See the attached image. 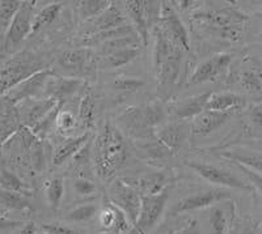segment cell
Segmentation results:
<instances>
[{
    "mask_svg": "<svg viewBox=\"0 0 262 234\" xmlns=\"http://www.w3.org/2000/svg\"><path fill=\"white\" fill-rule=\"evenodd\" d=\"M93 166L96 174L109 181L126 161V142L122 132L107 122L93 143Z\"/></svg>",
    "mask_w": 262,
    "mask_h": 234,
    "instance_id": "cell-1",
    "label": "cell"
},
{
    "mask_svg": "<svg viewBox=\"0 0 262 234\" xmlns=\"http://www.w3.org/2000/svg\"><path fill=\"white\" fill-rule=\"evenodd\" d=\"M154 46V69L161 86H172L179 79L185 51L174 41L165 36L158 27Z\"/></svg>",
    "mask_w": 262,
    "mask_h": 234,
    "instance_id": "cell-2",
    "label": "cell"
},
{
    "mask_svg": "<svg viewBox=\"0 0 262 234\" xmlns=\"http://www.w3.org/2000/svg\"><path fill=\"white\" fill-rule=\"evenodd\" d=\"M45 69H48V62L38 54L28 51L17 54L2 67V95Z\"/></svg>",
    "mask_w": 262,
    "mask_h": 234,
    "instance_id": "cell-3",
    "label": "cell"
},
{
    "mask_svg": "<svg viewBox=\"0 0 262 234\" xmlns=\"http://www.w3.org/2000/svg\"><path fill=\"white\" fill-rule=\"evenodd\" d=\"M36 2H23L17 15L13 18L6 36L2 38L3 54L11 53L16 46L29 37L33 32V20L36 16Z\"/></svg>",
    "mask_w": 262,
    "mask_h": 234,
    "instance_id": "cell-4",
    "label": "cell"
},
{
    "mask_svg": "<svg viewBox=\"0 0 262 234\" xmlns=\"http://www.w3.org/2000/svg\"><path fill=\"white\" fill-rule=\"evenodd\" d=\"M169 199V189L155 195H142V208L137 222L131 226L128 234H148L163 215Z\"/></svg>",
    "mask_w": 262,
    "mask_h": 234,
    "instance_id": "cell-5",
    "label": "cell"
},
{
    "mask_svg": "<svg viewBox=\"0 0 262 234\" xmlns=\"http://www.w3.org/2000/svg\"><path fill=\"white\" fill-rule=\"evenodd\" d=\"M109 202L122 210L134 225L142 208V194L123 179H116L109 187Z\"/></svg>",
    "mask_w": 262,
    "mask_h": 234,
    "instance_id": "cell-6",
    "label": "cell"
},
{
    "mask_svg": "<svg viewBox=\"0 0 262 234\" xmlns=\"http://www.w3.org/2000/svg\"><path fill=\"white\" fill-rule=\"evenodd\" d=\"M53 76L54 72L50 68L38 72V74L33 75L32 77L24 80L23 83L13 86L6 95H2V97L6 98L7 101H9L15 106L20 105L21 102L28 101V100L41 98L42 95H45L46 86H48L49 81Z\"/></svg>",
    "mask_w": 262,
    "mask_h": 234,
    "instance_id": "cell-7",
    "label": "cell"
},
{
    "mask_svg": "<svg viewBox=\"0 0 262 234\" xmlns=\"http://www.w3.org/2000/svg\"><path fill=\"white\" fill-rule=\"evenodd\" d=\"M193 20L202 25L205 29L209 28L223 29L231 27H243L248 20V16L233 7H223L219 9L198 11L193 15Z\"/></svg>",
    "mask_w": 262,
    "mask_h": 234,
    "instance_id": "cell-8",
    "label": "cell"
},
{
    "mask_svg": "<svg viewBox=\"0 0 262 234\" xmlns=\"http://www.w3.org/2000/svg\"><path fill=\"white\" fill-rule=\"evenodd\" d=\"M172 4V2H161L160 21L158 28L165 36L176 42L185 53H190L188 30Z\"/></svg>",
    "mask_w": 262,
    "mask_h": 234,
    "instance_id": "cell-9",
    "label": "cell"
},
{
    "mask_svg": "<svg viewBox=\"0 0 262 234\" xmlns=\"http://www.w3.org/2000/svg\"><path fill=\"white\" fill-rule=\"evenodd\" d=\"M186 165H188L190 169H193L196 174L201 175L203 179H206L207 182H211V183L247 191H252V189H253V187L250 186V184H248L247 182L240 179L237 175L227 172V170L221 169V168H216V166L214 165L196 162V161H188Z\"/></svg>",
    "mask_w": 262,
    "mask_h": 234,
    "instance_id": "cell-10",
    "label": "cell"
},
{
    "mask_svg": "<svg viewBox=\"0 0 262 234\" xmlns=\"http://www.w3.org/2000/svg\"><path fill=\"white\" fill-rule=\"evenodd\" d=\"M231 198V194L222 189H210V190L201 191L194 195L186 196L182 198L181 200L173 205L170 209V216H177V215L186 214V212H191V210L203 209V208L211 207L215 203L226 200V199Z\"/></svg>",
    "mask_w": 262,
    "mask_h": 234,
    "instance_id": "cell-11",
    "label": "cell"
},
{
    "mask_svg": "<svg viewBox=\"0 0 262 234\" xmlns=\"http://www.w3.org/2000/svg\"><path fill=\"white\" fill-rule=\"evenodd\" d=\"M232 55L227 53L216 54L209 59L203 60L202 63L196 65L194 68L193 75L190 76L189 84L195 85V84L207 83V81L216 80L217 77H222L227 74L229 68V64L232 62Z\"/></svg>",
    "mask_w": 262,
    "mask_h": 234,
    "instance_id": "cell-12",
    "label": "cell"
},
{
    "mask_svg": "<svg viewBox=\"0 0 262 234\" xmlns=\"http://www.w3.org/2000/svg\"><path fill=\"white\" fill-rule=\"evenodd\" d=\"M58 104L59 102L53 100V98L46 97L34 98V100L21 102L20 105H17V109L23 126L33 130Z\"/></svg>",
    "mask_w": 262,
    "mask_h": 234,
    "instance_id": "cell-13",
    "label": "cell"
},
{
    "mask_svg": "<svg viewBox=\"0 0 262 234\" xmlns=\"http://www.w3.org/2000/svg\"><path fill=\"white\" fill-rule=\"evenodd\" d=\"M191 127L184 121L177 123H169L159 127L155 132V137L164 148L169 152H176L185 144L190 136Z\"/></svg>",
    "mask_w": 262,
    "mask_h": 234,
    "instance_id": "cell-14",
    "label": "cell"
},
{
    "mask_svg": "<svg viewBox=\"0 0 262 234\" xmlns=\"http://www.w3.org/2000/svg\"><path fill=\"white\" fill-rule=\"evenodd\" d=\"M125 25H127L126 24L125 13L112 4L104 13H101L96 18L86 22V27L84 28L83 34L84 37L95 36V34H98V33L109 32V30L122 28Z\"/></svg>",
    "mask_w": 262,
    "mask_h": 234,
    "instance_id": "cell-15",
    "label": "cell"
},
{
    "mask_svg": "<svg viewBox=\"0 0 262 234\" xmlns=\"http://www.w3.org/2000/svg\"><path fill=\"white\" fill-rule=\"evenodd\" d=\"M83 85L84 81L76 77H60L54 75L46 86L43 97L53 98L55 101L64 104L75 93L80 90Z\"/></svg>",
    "mask_w": 262,
    "mask_h": 234,
    "instance_id": "cell-16",
    "label": "cell"
},
{
    "mask_svg": "<svg viewBox=\"0 0 262 234\" xmlns=\"http://www.w3.org/2000/svg\"><path fill=\"white\" fill-rule=\"evenodd\" d=\"M123 181L137 189L142 195H155V194H160L165 189H168V183L170 182V174L168 172H156L151 173V174L140 175L138 178H127Z\"/></svg>",
    "mask_w": 262,
    "mask_h": 234,
    "instance_id": "cell-17",
    "label": "cell"
},
{
    "mask_svg": "<svg viewBox=\"0 0 262 234\" xmlns=\"http://www.w3.org/2000/svg\"><path fill=\"white\" fill-rule=\"evenodd\" d=\"M232 114L221 113V111H212V110H205L203 113L195 116L191 122V133L196 136H207L210 133L215 132L216 130L227 123Z\"/></svg>",
    "mask_w": 262,
    "mask_h": 234,
    "instance_id": "cell-18",
    "label": "cell"
},
{
    "mask_svg": "<svg viewBox=\"0 0 262 234\" xmlns=\"http://www.w3.org/2000/svg\"><path fill=\"white\" fill-rule=\"evenodd\" d=\"M95 63V54L88 48L63 51L58 58V64L70 72H84Z\"/></svg>",
    "mask_w": 262,
    "mask_h": 234,
    "instance_id": "cell-19",
    "label": "cell"
},
{
    "mask_svg": "<svg viewBox=\"0 0 262 234\" xmlns=\"http://www.w3.org/2000/svg\"><path fill=\"white\" fill-rule=\"evenodd\" d=\"M23 126L20 113L17 106L7 101L2 97V118H0V127H2V143L6 144L8 140L12 139Z\"/></svg>",
    "mask_w": 262,
    "mask_h": 234,
    "instance_id": "cell-20",
    "label": "cell"
},
{
    "mask_svg": "<svg viewBox=\"0 0 262 234\" xmlns=\"http://www.w3.org/2000/svg\"><path fill=\"white\" fill-rule=\"evenodd\" d=\"M245 106H247V100L243 96L232 92H221L212 93L206 110L233 114L235 111L245 109Z\"/></svg>",
    "mask_w": 262,
    "mask_h": 234,
    "instance_id": "cell-21",
    "label": "cell"
},
{
    "mask_svg": "<svg viewBox=\"0 0 262 234\" xmlns=\"http://www.w3.org/2000/svg\"><path fill=\"white\" fill-rule=\"evenodd\" d=\"M126 12L134 22L135 32L138 33L142 43L146 44L148 41L149 30H151L148 15H147L146 2H127L126 3Z\"/></svg>",
    "mask_w": 262,
    "mask_h": 234,
    "instance_id": "cell-22",
    "label": "cell"
},
{
    "mask_svg": "<svg viewBox=\"0 0 262 234\" xmlns=\"http://www.w3.org/2000/svg\"><path fill=\"white\" fill-rule=\"evenodd\" d=\"M91 132H84L79 136L70 137L63 144H60L53 153V165L60 166L63 162L75 157L84 147L91 142Z\"/></svg>",
    "mask_w": 262,
    "mask_h": 234,
    "instance_id": "cell-23",
    "label": "cell"
},
{
    "mask_svg": "<svg viewBox=\"0 0 262 234\" xmlns=\"http://www.w3.org/2000/svg\"><path fill=\"white\" fill-rule=\"evenodd\" d=\"M211 92H206L202 95L193 96L181 102L176 109V115L181 121H186V119H194L195 116L203 113L209 104V100L211 97Z\"/></svg>",
    "mask_w": 262,
    "mask_h": 234,
    "instance_id": "cell-24",
    "label": "cell"
},
{
    "mask_svg": "<svg viewBox=\"0 0 262 234\" xmlns=\"http://www.w3.org/2000/svg\"><path fill=\"white\" fill-rule=\"evenodd\" d=\"M139 54V48L121 49V50L113 51L105 57H101L98 65L101 68H119V67H123L125 64L130 63L131 60H134Z\"/></svg>",
    "mask_w": 262,
    "mask_h": 234,
    "instance_id": "cell-25",
    "label": "cell"
},
{
    "mask_svg": "<svg viewBox=\"0 0 262 234\" xmlns=\"http://www.w3.org/2000/svg\"><path fill=\"white\" fill-rule=\"evenodd\" d=\"M96 119V104L95 97L90 89L83 95L79 105V116L78 121L81 127L85 130V132H91V130L95 126Z\"/></svg>",
    "mask_w": 262,
    "mask_h": 234,
    "instance_id": "cell-26",
    "label": "cell"
},
{
    "mask_svg": "<svg viewBox=\"0 0 262 234\" xmlns=\"http://www.w3.org/2000/svg\"><path fill=\"white\" fill-rule=\"evenodd\" d=\"M76 4H78L76 8H78L79 17L88 22L104 13L113 3L107 0H84V2H78Z\"/></svg>",
    "mask_w": 262,
    "mask_h": 234,
    "instance_id": "cell-27",
    "label": "cell"
},
{
    "mask_svg": "<svg viewBox=\"0 0 262 234\" xmlns=\"http://www.w3.org/2000/svg\"><path fill=\"white\" fill-rule=\"evenodd\" d=\"M0 186L2 190L11 191V193H18L24 194V195H29L32 189L25 183L20 177L15 174L13 172L8 170L6 166L2 168V179H0Z\"/></svg>",
    "mask_w": 262,
    "mask_h": 234,
    "instance_id": "cell-28",
    "label": "cell"
},
{
    "mask_svg": "<svg viewBox=\"0 0 262 234\" xmlns=\"http://www.w3.org/2000/svg\"><path fill=\"white\" fill-rule=\"evenodd\" d=\"M62 3H51L49 6L43 7L42 9H39L38 12H36L34 20H33L32 34H34L39 29H42L43 27H46V25L51 24L53 21L57 20L60 11H62Z\"/></svg>",
    "mask_w": 262,
    "mask_h": 234,
    "instance_id": "cell-29",
    "label": "cell"
},
{
    "mask_svg": "<svg viewBox=\"0 0 262 234\" xmlns=\"http://www.w3.org/2000/svg\"><path fill=\"white\" fill-rule=\"evenodd\" d=\"M23 2L18 0H2L0 2V29H2V38L6 36L9 27L12 24L13 18L17 15Z\"/></svg>",
    "mask_w": 262,
    "mask_h": 234,
    "instance_id": "cell-30",
    "label": "cell"
},
{
    "mask_svg": "<svg viewBox=\"0 0 262 234\" xmlns=\"http://www.w3.org/2000/svg\"><path fill=\"white\" fill-rule=\"evenodd\" d=\"M63 195H64V181L62 178H53L46 183V199L51 209H59Z\"/></svg>",
    "mask_w": 262,
    "mask_h": 234,
    "instance_id": "cell-31",
    "label": "cell"
},
{
    "mask_svg": "<svg viewBox=\"0 0 262 234\" xmlns=\"http://www.w3.org/2000/svg\"><path fill=\"white\" fill-rule=\"evenodd\" d=\"M2 205L8 210H28L32 208L28 195L2 190Z\"/></svg>",
    "mask_w": 262,
    "mask_h": 234,
    "instance_id": "cell-32",
    "label": "cell"
},
{
    "mask_svg": "<svg viewBox=\"0 0 262 234\" xmlns=\"http://www.w3.org/2000/svg\"><path fill=\"white\" fill-rule=\"evenodd\" d=\"M62 102H59V104L57 105V106L54 107L53 110H51L50 113L48 114V115L45 116V118L42 119L41 122H39L38 125L36 126V127L33 128V132H34V135H36L37 137H39V139H45L46 136H48L49 133L53 131V127L54 126H57V118L58 115H59L60 110H62L63 107Z\"/></svg>",
    "mask_w": 262,
    "mask_h": 234,
    "instance_id": "cell-33",
    "label": "cell"
},
{
    "mask_svg": "<svg viewBox=\"0 0 262 234\" xmlns=\"http://www.w3.org/2000/svg\"><path fill=\"white\" fill-rule=\"evenodd\" d=\"M143 118L146 121L147 126L151 131H155L156 127H160L161 123L165 119V111L161 104H149L142 107Z\"/></svg>",
    "mask_w": 262,
    "mask_h": 234,
    "instance_id": "cell-34",
    "label": "cell"
},
{
    "mask_svg": "<svg viewBox=\"0 0 262 234\" xmlns=\"http://www.w3.org/2000/svg\"><path fill=\"white\" fill-rule=\"evenodd\" d=\"M98 207L93 203H86V204L78 205L76 208H74L72 210H70L66 220L72 222H83L88 221L90 219H92L96 214H97Z\"/></svg>",
    "mask_w": 262,
    "mask_h": 234,
    "instance_id": "cell-35",
    "label": "cell"
},
{
    "mask_svg": "<svg viewBox=\"0 0 262 234\" xmlns=\"http://www.w3.org/2000/svg\"><path fill=\"white\" fill-rule=\"evenodd\" d=\"M210 231L211 234H226L228 220H227L224 210L219 207H212L209 217Z\"/></svg>",
    "mask_w": 262,
    "mask_h": 234,
    "instance_id": "cell-36",
    "label": "cell"
},
{
    "mask_svg": "<svg viewBox=\"0 0 262 234\" xmlns=\"http://www.w3.org/2000/svg\"><path fill=\"white\" fill-rule=\"evenodd\" d=\"M114 90L122 93H133L139 90L144 86V81L139 77H118L113 84H112Z\"/></svg>",
    "mask_w": 262,
    "mask_h": 234,
    "instance_id": "cell-37",
    "label": "cell"
},
{
    "mask_svg": "<svg viewBox=\"0 0 262 234\" xmlns=\"http://www.w3.org/2000/svg\"><path fill=\"white\" fill-rule=\"evenodd\" d=\"M227 157L229 160H232L233 162H238L242 165L248 166L250 169H253L254 172L259 173L262 175V156H245V154H233V153H226Z\"/></svg>",
    "mask_w": 262,
    "mask_h": 234,
    "instance_id": "cell-38",
    "label": "cell"
},
{
    "mask_svg": "<svg viewBox=\"0 0 262 234\" xmlns=\"http://www.w3.org/2000/svg\"><path fill=\"white\" fill-rule=\"evenodd\" d=\"M240 83L248 92H259L262 89V75L257 71H245L240 77Z\"/></svg>",
    "mask_w": 262,
    "mask_h": 234,
    "instance_id": "cell-39",
    "label": "cell"
},
{
    "mask_svg": "<svg viewBox=\"0 0 262 234\" xmlns=\"http://www.w3.org/2000/svg\"><path fill=\"white\" fill-rule=\"evenodd\" d=\"M74 190L78 195L90 196L96 193V186L90 178L85 177H75L74 179Z\"/></svg>",
    "mask_w": 262,
    "mask_h": 234,
    "instance_id": "cell-40",
    "label": "cell"
},
{
    "mask_svg": "<svg viewBox=\"0 0 262 234\" xmlns=\"http://www.w3.org/2000/svg\"><path fill=\"white\" fill-rule=\"evenodd\" d=\"M78 119L75 118L74 114L67 110H60L59 115L57 118V128L59 132H69L76 126Z\"/></svg>",
    "mask_w": 262,
    "mask_h": 234,
    "instance_id": "cell-41",
    "label": "cell"
},
{
    "mask_svg": "<svg viewBox=\"0 0 262 234\" xmlns=\"http://www.w3.org/2000/svg\"><path fill=\"white\" fill-rule=\"evenodd\" d=\"M235 165L237 166L238 169H240L243 172V174H244L245 177H247V179L250 182L252 187H256L257 190H258L259 193L262 194V175L259 174V173L254 172L253 169H250V168H248V166L242 165V163L235 162Z\"/></svg>",
    "mask_w": 262,
    "mask_h": 234,
    "instance_id": "cell-42",
    "label": "cell"
},
{
    "mask_svg": "<svg viewBox=\"0 0 262 234\" xmlns=\"http://www.w3.org/2000/svg\"><path fill=\"white\" fill-rule=\"evenodd\" d=\"M250 122V128L253 130L254 133L262 136V109L258 106L250 107L249 115H248Z\"/></svg>",
    "mask_w": 262,
    "mask_h": 234,
    "instance_id": "cell-43",
    "label": "cell"
},
{
    "mask_svg": "<svg viewBox=\"0 0 262 234\" xmlns=\"http://www.w3.org/2000/svg\"><path fill=\"white\" fill-rule=\"evenodd\" d=\"M42 230L45 231L46 234H78L72 229L58 225V224H45L42 226Z\"/></svg>",
    "mask_w": 262,
    "mask_h": 234,
    "instance_id": "cell-44",
    "label": "cell"
},
{
    "mask_svg": "<svg viewBox=\"0 0 262 234\" xmlns=\"http://www.w3.org/2000/svg\"><path fill=\"white\" fill-rule=\"evenodd\" d=\"M173 234H202V233H201V228L200 225H198V222H196L195 220H191V221H189L186 225L180 228L179 230L173 231Z\"/></svg>",
    "mask_w": 262,
    "mask_h": 234,
    "instance_id": "cell-45",
    "label": "cell"
},
{
    "mask_svg": "<svg viewBox=\"0 0 262 234\" xmlns=\"http://www.w3.org/2000/svg\"><path fill=\"white\" fill-rule=\"evenodd\" d=\"M20 234H37V229L36 225H34V222H28L27 225L21 229Z\"/></svg>",
    "mask_w": 262,
    "mask_h": 234,
    "instance_id": "cell-46",
    "label": "cell"
},
{
    "mask_svg": "<svg viewBox=\"0 0 262 234\" xmlns=\"http://www.w3.org/2000/svg\"><path fill=\"white\" fill-rule=\"evenodd\" d=\"M259 207H261V209H262V199H261V202H259Z\"/></svg>",
    "mask_w": 262,
    "mask_h": 234,
    "instance_id": "cell-47",
    "label": "cell"
},
{
    "mask_svg": "<svg viewBox=\"0 0 262 234\" xmlns=\"http://www.w3.org/2000/svg\"><path fill=\"white\" fill-rule=\"evenodd\" d=\"M169 234H173V231H170V233Z\"/></svg>",
    "mask_w": 262,
    "mask_h": 234,
    "instance_id": "cell-48",
    "label": "cell"
}]
</instances>
